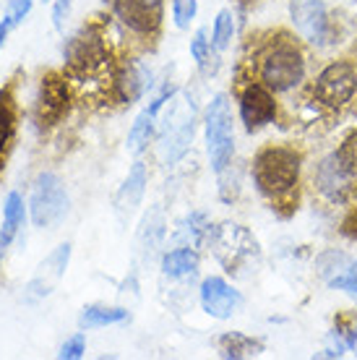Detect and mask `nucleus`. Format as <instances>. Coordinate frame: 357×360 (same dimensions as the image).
Listing matches in <instances>:
<instances>
[{"label":"nucleus","mask_w":357,"mask_h":360,"mask_svg":"<svg viewBox=\"0 0 357 360\" xmlns=\"http://www.w3.org/2000/svg\"><path fill=\"white\" fill-rule=\"evenodd\" d=\"M216 53H219V50L212 45V39H209V32L201 27L196 34H193V39H190V55H193L196 65L201 68V73L212 76V73L216 71Z\"/></svg>","instance_id":"25"},{"label":"nucleus","mask_w":357,"mask_h":360,"mask_svg":"<svg viewBox=\"0 0 357 360\" xmlns=\"http://www.w3.org/2000/svg\"><path fill=\"white\" fill-rule=\"evenodd\" d=\"M146 183H149L146 165L134 162V167L128 170V175H125V180H123V186L117 188V196H115V209H117V214L123 217V219L134 214L136 207L141 204L143 193H146Z\"/></svg>","instance_id":"17"},{"label":"nucleus","mask_w":357,"mask_h":360,"mask_svg":"<svg viewBox=\"0 0 357 360\" xmlns=\"http://www.w3.org/2000/svg\"><path fill=\"white\" fill-rule=\"evenodd\" d=\"M357 91V68L349 60H334L313 82V97L334 110L347 108Z\"/></svg>","instance_id":"7"},{"label":"nucleus","mask_w":357,"mask_h":360,"mask_svg":"<svg viewBox=\"0 0 357 360\" xmlns=\"http://www.w3.org/2000/svg\"><path fill=\"white\" fill-rule=\"evenodd\" d=\"M71 207V198L65 193L63 180L55 172H42L37 175L34 186H32V196H29V217L34 227H55L60 225Z\"/></svg>","instance_id":"6"},{"label":"nucleus","mask_w":357,"mask_h":360,"mask_svg":"<svg viewBox=\"0 0 357 360\" xmlns=\"http://www.w3.org/2000/svg\"><path fill=\"white\" fill-rule=\"evenodd\" d=\"M112 13L136 34H154L164 18V0H112Z\"/></svg>","instance_id":"12"},{"label":"nucleus","mask_w":357,"mask_h":360,"mask_svg":"<svg viewBox=\"0 0 357 360\" xmlns=\"http://www.w3.org/2000/svg\"><path fill=\"white\" fill-rule=\"evenodd\" d=\"M253 183L268 201H282L295 193L303 172V154L292 146L271 144L253 157Z\"/></svg>","instance_id":"1"},{"label":"nucleus","mask_w":357,"mask_h":360,"mask_svg":"<svg viewBox=\"0 0 357 360\" xmlns=\"http://www.w3.org/2000/svg\"><path fill=\"white\" fill-rule=\"evenodd\" d=\"M198 13V0H172V21L178 29H188Z\"/></svg>","instance_id":"29"},{"label":"nucleus","mask_w":357,"mask_h":360,"mask_svg":"<svg viewBox=\"0 0 357 360\" xmlns=\"http://www.w3.org/2000/svg\"><path fill=\"white\" fill-rule=\"evenodd\" d=\"M240 120L245 131H261L266 128L268 123L277 120V99H274V91L264 86L261 82L248 84L240 94Z\"/></svg>","instance_id":"13"},{"label":"nucleus","mask_w":357,"mask_h":360,"mask_svg":"<svg viewBox=\"0 0 357 360\" xmlns=\"http://www.w3.org/2000/svg\"><path fill=\"white\" fill-rule=\"evenodd\" d=\"M115 89L117 97L123 99L125 105H134L146 94V89H152V73L146 71L141 63H125L120 73L115 76Z\"/></svg>","instance_id":"18"},{"label":"nucleus","mask_w":357,"mask_h":360,"mask_svg":"<svg viewBox=\"0 0 357 360\" xmlns=\"http://www.w3.org/2000/svg\"><path fill=\"white\" fill-rule=\"evenodd\" d=\"M290 21L295 32L311 45H329L334 29H331V16L323 0H290Z\"/></svg>","instance_id":"10"},{"label":"nucleus","mask_w":357,"mask_h":360,"mask_svg":"<svg viewBox=\"0 0 357 360\" xmlns=\"http://www.w3.org/2000/svg\"><path fill=\"white\" fill-rule=\"evenodd\" d=\"M71 8H73V0H55L53 3V27L58 32L65 29V21L71 16Z\"/></svg>","instance_id":"32"},{"label":"nucleus","mask_w":357,"mask_h":360,"mask_svg":"<svg viewBox=\"0 0 357 360\" xmlns=\"http://www.w3.org/2000/svg\"><path fill=\"white\" fill-rule=\"evenodd\" d=\"M198 271V253L193 245H180L162 256V274L170 279H188Z\"/></svg>","instance_id":"21"},{"label":"nucleus","mask_w":357,"mask_h":360,"mask_svg":"<svg viewBox=\"0 0 357 360\" xmlns=\"http://www.w3.org/2000/svg\"><path fill=\"white\" fill-rule=\"evenodd\" d=\"M68 262H71V243L58 245L45 262L37 266V274L29 279V285H27V295L29 297L50 295V292L58 288V282L63 279L65 269H68Z\"/></svg>","instance_id":"15"},{"label":"nucleus","mask_w":357,"mask_h":360,"mask_svg":"<svg viewBox=\"0 0 357 360\" xmlns=\"http://www.w3.org/2000/svg\"><path fill=\"white\" fill-rule=\"evenodd\" d=\"M84 352H86V337L79 332V334H73V337H68V340L60 345L58 358L60 360H79V358H84Z\"/></svg>","instance_id":"30"},{"label":"nucleus","mask_w":357,"mask_h":360,"mask_svg":"<svg viewBox=\"0 0 357 360\" xmlns=\"http://www.w3.org/2000/svg\"><path fill=\"white\" fill-rule=\"evenodd\" d=\"M27 222V204H24V196L18 191H11L6 196V204H3V227H0V251H6L16 235L21 233V227Z\"/></svg>","instance_id":"20"},{"label":"nucleus","mask_w":357,"mask_h":360,"mask_svg":"<svg viewBox=\"0 0 357 360\" xmlns=\"http://www.w3.org/2000/svg\"><path fill=\"white\" fill-rule=\"evenodd\" d=\"M162 238H164V217H162L160 209H152V212H146V217H143L141 233H138L141 251L152 253L162 243Z\"/></svg>","instance_id":"26"},{"label":"nucleus","mask_w":357,"mask_h":360,"mask_svg":"<svg viewBox=\"0 0 357 360\" xmlns=\"http://www.w3.org/2000/svg\"><path fill=\"white\" fill-rule=\"evenodd\" d=\"M196 134V105L193 99L172 97L170 110L160 126V152L164 165H175L188 152Z\"/></svg>","instance_id":"5"},{"label":"nucleus","mask_w":357,"mask_h":360,"mask_svg":"<svg viewBox=\"0 0 357 360\" xmlns=\"http://www.w3.org/2000/svg\"><path fill=\"white\" fill-rule=\"evenodd\" d=\"M13 131H16V112H13V105H11L8 94H0V160L8 149L11 139H13Z\"/></svg>","instance_id":"28"},{"label":"nucleus","mask_w":357,"mask_h":360,"mask_svg":"<svg viewBox=\"0 0 357 360\" xmlns=\"http://www.w3.org/2000/svg\"><path fill=\"white\" fill-rule=\"evenodd\" d=\"M357 183V136L347 139L339 149L323 157L316 170V188L331 204L347 201Z\"/></svg>","instance_id":"4"},{"label":"nucleus","mask_w":357,"mask_h":360,"mask_svg":"<svg viewBox=\"0 0 357 360\" xmlns=\"http://www.w3.org/2000/svg\"><path fill=\"white\" fill-rule=\"evenodd\" d=\"M8 32H11L8 21H6V18H3V21H0V47L6 45V37H8Z\"/></svg>","instance_id":"33"},{"label":"nucleus","mask_w":357,"mask_h":360,"mask_svg":"<svg viewBox=\"0 0 357 360\" xmlns=\"http://www.w3.org/2000/svg\"><path fill=\"white\" fill-rule=\"evenodd\" d=\"M172 94H175V86H164V89H162L160 94H157V97L136 115L134 126H131V131H128V149H131L134 154H141L143 149H146V144L152 141L154 131H157L160 110L164 108L167 99H172Z\"/></svg>","instance_id":"16"},{"label":"nucleus","mask_w":357,"mask_h":360,"mask_svg":"<svg viewBox=\"0 0 357 360\" xmlns=\"http://www.w3.org/2000/svg\"><path fill=\"white\" fill-rule=\"evenodd\" d=\"M42 3H47V0H42Z\"/></svg>","instance_id":"34"},{"label":"nucleus","mask_w":357,"mask_h":360,"mask_svg":"<svg viewBox=\"0 0 357 360\" xmlns=\"http://www.w3.org/2000/svg\"><path fill=\"white\" fill-rule=\"evenodd\" d=\"M198 300H201V311L219 321L233 319L242 306L240 290H235L224 277H206L198 290Z\"/></svg>","instance_id":"14"},{"label":"nucleus","mask_w":357,"mask_h":360,"mask_svg":"<svg viewBox=\"0 0 357 360\" xmlns=\"http://www.w3.org/2000/svg\"><path fill=\"white\" fill-rule=\"evenodd\" d=\"M128 321V311L120 306H102V303H91L84 306L79 316L81 329H99V326H112Z\"/></svg>","instance_id":"23"},{"label":"nucleus","mask_w":357,"mask_h":360,"mask_svg":"<svg viewBox=\"0 0 357 360\" xmlns=\"http://www.w3.org/2000/svg\"><path fill=\"white\" fill-rule=\"evenodd\" d=\"M259 82L264 86H268L274 94H285V91L297 89L305 82L303 50L292 39H277L266 53L261 55Z\"/></svg>","instance_id":"2"},{"label":"nucleus","mask_w":357,"mask_h":360,"mask_svg":"<svg viewBox=\"0 0 357 360\" xmlns=\"http://www.w3.org/2000/svg\"><path fill=\"white\" fill-rule=\"evenodd\" d=\"M219 355L222 358H233V360H242V358H256L264 352V342L256 340V337H248L242 332H227L219 337Z\"/></svg>","instance_id":"22"},{"label":"nucleus","mask_w":357,"mask_h":360,"mask_svg":"<svg viewBox=\"0 0 357 360\" xmlns=\"http://www.w3.org/2000/svg\"><path fill=\"white\" fill-rule=\"evenodd\" d=\"M206 154L216 175H222L235 157V117L227 94H214L204 115Z\"/></svg>","instance_id":"3"},{"label":"nucleus","mask_w":357,"mask_h":360,"mask_svg":"<svg viewBox=\"0 0 357 360\" xmlns=\"http://www.w3.org/2000/svg\"><path fill=\"white\" fill-rule=\"evenodd\" d=\"M68 102H71V94H68V82L63 73H47L42 84H39V91H37L34 99V120L39 128H53L63 120V115L68 112Z\"/></svg>","instance_id":"11"},{"label":"nucleus","mask_w":357,"mask_h":360,"mask_svg":"<svg viewBox=\"0 0 357 360\" xmlns=\"http://www.w3.org/2000/svg\"><path fill=\"white\" fill-rule=\"evenodd\" d=\"M233 37H235V13L230 8H224L216 13L214 18V27H212V45L222 53L227 47L233 45Z\"/></svg>","instance_id":"27"},{"label":"nucleus","mask_w":357,"mask_h":360,"mask_svg":"<svg viewBox=\"0 0 357 360\" xmlns=\"http://www.w3.org/2000/svg\"><path fill=\"white\" fill-rule=\"evenodd\" d=\"M209 233H212L209 219H206L201 212H196V214L186 217V219L180 222L172 240H175V243H183V245H198L201 240L209 238Z\"/></svg>","instance_id":"24"},{"label":"nucleus","mask_w":357,"mask_h":360,"mask_svg":"<svg viewBox=\"0 0 357 360\" xmlns=\"http://www.w3.org/2000/svg\"><path fill=\"white\" fill-rule=\"evenodd\" d=\"M63 58L73 73L86 76V73H94L108 63V47H105L102 34H97L91 27H84L65 42Z\"/></svg>","instance_id":"9"},{"label":"nucleus","mask_w":357,"mask_h":360,"mask_svg":"<svg viewBox=\"0 0 357 360\" xmlns=\"http://www.w3.org/2000/svg\"><path fill=\"white\" fill-rule=\"evenodd\" d=\"M331 266H321L326 285L347 295H357V259H349L344 253H331Z\"/></svg>","instance_id":"19"},{"label":"nucleus","mask_w":357,"mask_h":360,"mask_svg":"<svg viewBox=\"0 0 357 360\" xmlns=\"http://www.w3.org/2000/svg\"><path fill=\"white\" fill-rule=\"evenodd\" d=\"M32 6H34V0H11V8H8V13H6V21H8V27L16 29L18 24H21V21L29 16Z\"/></svg>","instance_id":"31"},{"label":"nucleus","mask_w":357,"mask_h":360,"mask_svg":"<svg viewBox=\"0 0 357 360\" xmlns=\"http://www.w3.org/2000/svg\"><path fill=\"white\" fill-rule=\"evenodd\" d=\"M209 245L216 253V259L227 266V271L238 269L242 262H248L253 256H259V243L256 238L245 230L242 225H222L212 227L209 233Z\"/></svg>","instance_id":"8"}]
</instances>
